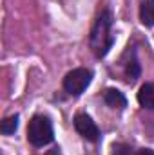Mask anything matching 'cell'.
Instances as JSON below:
<instances>
[{
    "mask_svg": "<svg viewBox=\"0 0 154 155\" xmlns=\"http://www.w3.org/2000/svg\"><path fill=\"white\" fill-rule=\"evenodd\" d=\"M113 41H114V36H113V16L109 11H103L94 25H93V31H91V38H89V43H91V49L94 51V54L98 58H103L109 49L113 47Z\"/></svg>",
    "mask_w": 154,
    "mask_h": 155,
    "instance_id": "6da1fadb",
    "label": "cell"
},
{
    "mask_svg": "<svg viewBox=\"0 0 154 155\" xmlns=\"http://www.w3.org/2000/svg\"><path fill=\"white\" fill-rule=\"evenodd\" d=\"M53 137H54V134H53V124H51L49 117L35 116L29 121L27 139L33 146H45L53 141Z\"/></svg>",
    "mask_w": 154,
    "mask_h": 155,
    "instance_id": "7a4b0ae2",
    "label": "cell"
},
{
    "mask_svg": "<svg viewBox=\"0 0 154 155\" xmlns=\"http://www.w3.org/2000/svg\"><path fill=\"white\" fill-rule=\"evenodd\" d=\"M93 79V72L87 69H75L71 71L67 76L64 78V88L65 92H69L71 96H80Z\"/></svg>",
    "mask_w": 154,
    "mask_h": 155,
    "instance_id": "3957f363",
    "label": "cell"
},
{
    "mask_svg": "<svg viewBox=\"0 0 154 155\" xmlns=\"http://www.w3.org/2000/svg\"><path fill=\"white\" fill-rule=\"evenodd\" d=\"M75 128H76V132L83 137V139H87V141H98V137H100V132H98V126L94 124V121L91 119V117L87 116V114H78L75 117Z\"/></svg>",
    "mask_w": 154,
    "mask_h": 155,
    "instance_id": "277c9868",
    "label": "cell"
},
{
    "mask_svg": "<svg viewBox=\"0 0 154 155\" xmlns=\"http://www.w3.org/2000/svg\"><path fill=\"white\" fill-rule=\"evenodd\" d=\"M138 103L149 110H154V83L142 85V88L138 92Z\"/></svg>",
    "mask_w": 154,
    "mask_h": 155,
    "instance_id": "5b68a950",
    "label": "cell"
},
{
    "mask_svg": "<svg viewBox=\"0 0 154 155\" xmlns=\"http://www.w3.org/2000/svg\"><path fill=\"white\" fill-rule=\"evenodd\" d=\"M103 99H105V103H107L111 108H118V110H121V108L127 107V99H125V96H123L120 90H116V88H109V90H105Z\"/></svg>",
    "mask_w": 154,
    "mask_h": 155,
    "instance_id": "8992f818",
    "label": "cell"
},
{
    "mask_svg": "<svg viewBox=\"0 0 154 155\" xmlns=\"http://www.w3.org/2000/svg\"><path fill=\"white\" fill-rule=\"evenodd\" d=\"M140 20L147 27L154 25V0H145L142 4V7H140Z\"/></svg>",
    "mask_w": 154,
    "mask_h": 155,
    "instance_id": "52a82bcc",
    "label": "cell"
},
{
    "mask_svg": "<svg viewBox=\"0 0 154 155\" xmlns=\"http://www.w3.org/2000/svg\"><path fill=\"white\" fill-rule=\"evenodd\" d=\"M16 128H18V116H11L2 121V128L0 130H2L4 135H11V134L16 132Z\"/></svg>",
    "mask_w": 154,
    "mask_h": 155,
    "instance_id": "ba28073f",
    "label": "cell"
},
{
    "mask_svg": "<svg viewBox=\"0 0 154 155\" xmlns=\"http://www.w3.org/2000/svg\"><path fill=\"white\" fill-rule=\"evenodd\" d=\"M125 72H127L129 79H136V78L140 76V65H138V61H136L134 58H132V61H129V63H127Z\"/></svg>",
    "mask_w": 154,
    "mask_h": 155,
    "instance_id": "9c48e42d",
    "label": "cell"
},
{
    "mask_svg": "<svg viewBox=\"0 0 154 155\" xmlns=\"http://www.w3.org/2000/svg\"><path fill=\"white\" fill-rule=\"evenodd\" d=\"M131 153H132V150L129 146H125V144H118L113 150V155H131Z\"/></svg>",
    "mask_w": 154,
    "mask_h": 155,
    "instance_id": "30bf717a",
    "label": "cell"
},
{
    "mask_svg": "<svg viewBox=\"0 0 154 155\" xmlns=\"http://www.w3.org/2000/svg\"><path fill=\"white\" fill-rule=\"evenodd\" d=\"M131 155H154L152 150H149V148H143V150H138V152H132Z\"/></svg>",
    "mask_w": 154,
    "mask_h": 155,
    "instance_id": "8fae6325",
    "label": "cell"
}]
</instances>
